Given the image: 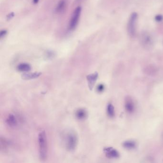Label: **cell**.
Instances as JSON below:
<instances>
[{"mask_svg": "<svg viewBox=\"0 0 163 163\" xmlns=\"http://www.w3.org/2000/svg\"><path fill=\"white\" fill-rule=\"evenodd\" d=\"M125 109L129 113H132L134 110V105L132 99L129 97L125 99Z\"/></svg>", "mask_w": 163, "mask_h": 163, "instance_id": "cell-10", "label": "cell"}, {"mask_svg": "<svg viewBox=\"0 0 163 163\" xmlns=\"http://www.w3.org/2000/svg\"><path fill=\"white\" fill-rule=\"evenodd\" d=\"M81 8L80 7H77L76 8L72 16L71 17L69 24V29L70 30H73L77 25V23L80 18V15L81 14Z\"/></svg>", "mask_w": 163, "mask_h": 163, "instance_id": "cell-5", "label": "cell"}, {"mask_svg": "<svg viewBox=\"0 0 163 163\" xmlns=\"http://www.w3.org/2000/svg\"><path fill=\"white\" fill-rule=\"evenodd\" d=\"M38 1H39V0H33L34 3L35 4H37Z\"/></svg>", "mask_w": 163, "mask_h": 163, "instance_id": "cell-21", "label": "cell"}, {"mask_svg": "<svg viewBox=\"0 0 163 163\" xmlns=\"http://www.w3.org/2000/svg\"><path fill=\"white\" fill-rule=\"evenodd\" d=\"M163 20V16L162 15H156L155 17V20L158 22L162 21Z\"/></svg>", "mask_w": 163, "mask_h": 163, "instance_id": "cell-18", "label": "cell"}, {"mask_svg": "<svg viewBox=\"0 0 163 163\" xmlns=\"http://www.w3.org/2000/svg\"><path fill=\"white\" fill-rule=\"evenodd\" d=\"M104 88H105V87H104V85L102 84H100L98 86H97V91L98 92H102L104 91Z\"/></svg>", "mask_w": 163, "mask_h": 163, "instance_id": "cell-17", "label": "cell"}, {"mask_svg": "<svg viewBox=\"0 0 163 163\" xmlns=\"http://www.w3.org/2000/svg\"><path fill=\"white\" fill-rule=\"evenodd\" d=\"M40 72L25 73L22 75V78L24 80H30L37 79L41 75Z\"/></svg>", "mask_w": 163, "mask_h": 163, "instance_id": "cell-11", "label": "cell"}, {"mask_svg": "<svg viewBox=\"0 0 163 163\" xmlns=\"http://www.w3.org/2000/svg\"><path fill=\"white\" fill-rule=\"evenodd\" d=\"M17 69L20 72H28L31 69L30 65L26 63H23L19 64L17 67Z\"/></svg>", "mask_w": 163, "mask_h": 163, "instance_id": "cell-12", "label": "cell"}, {"mask_svg": "<svg viewBox=\"0 0 163 163\" xmlns=\"http://www.w3.org/2000/svg\"><path fill=\"white\" fill-rule=\"evenodd\" d=\"M14 15H14V12L10 13V14H9L7 16V19L8 20H11V19H12L14 17Z\"/></svg>", "mask_w": 163, "mask_h": 163, "instance_id": "cell-19", "label": "cell"}, {"mask_svg": "<svg viewBox=\"0 0 163 163\" xmlns=\"http://www.w3.org/2000/svg\"><path fill=\"white\" fill-rule=\"evenodd\" d=\"M6 123L9 127L12 128H15L18 125V119L15 114H10L6 118Z\"/></svg>", "mask_w": 163, "mask_h": 163, "instance_id": "cell-6", "label": "cell"}, {"mask_svg": "<svg viewBox=\"0 0 163 163\" xmlns=\"http://www.w3.org/2000/svg\"><path fill=\"white\" fill-rule=\"evenodd\" d=\"M10 143L5 138H1V150L5 151L10 146Z\"/></svg>", "mask_w": 163, "mask_h": 163, "instance_id": "cell-13", "label": "cell"}, {"mask_svg": "<svg viewBox=\"0 0 163 163\" xmlns=\"http://www.w3.org/2000/svg\"><path fill=\"white\" fill-rule=\"evenodd\" d=\"M38 142L40 159L42 161H45L48 158V143L47 135L44 131H42L39 134Z\"/></svg>", "mask_w": 163, "mask_h": 163, "instance_id": "cell-1", "label": "cell"}, {"mask_svg": "<svg viewBox=\"0 0 163 163\" xmlns=\"http://www.w3.org/2000/svg\"><path fill=\"white\" fill-rule=\"evenodd\" d=\"M98 76L99 74L98 72H95L93 73L87 75L86 77L88 83V88L91 91H92L93 90L95 84L97 81V79L98 78Z\"/></svg>", "mask_w": 163, "mask_h": 163, "instance_id": "cell-7", "label": "cell"}, {"mask_svg": "<svg viewBox=\"0 0 163 163\" xmlns=\"http://www.w3.org/2000/svg\"><path fill=\"white\" fill-rule=\"evenodd\" d=\"M138 15L136 12H132L129 18L127 24L128 33L131 37H135L136 31V23L137 21Z\"/></svg>", "mask_w": 163, "mask_h": 163, "instance_id": "cell-3", "label": "cell"}, {"mask_svg": "<svg viewBox=\"0 0 163 163\" xmlns=\"http://www.w3.org/2000/svg\"><path fill=\"white\" fill-rule=\"evenodd\" d=\"M6 34H7V31L6 30H2L1 32V33H0V37L2 38L6 35Z\"/></svg>", "mask_w": 163, "mask_h": 163, "instance_id": "cell-20", "label": "cell"}, {"mask_svg": "<svg viewBox=\"0 0 163 163\" xmlns=\"http://www.w3.org/2000/svg\"><path fill=\"white\" fill-rule=\"evenodd\" d=\"M141 44L146 49H150L153 45V39L148 32H143L140 37Z\"/></svg>", "mask_w": 163, "mask_h": 163, "instance_id": "cell-4", "label": "cell"}, {"mask_svg": "<svg viewBox=\"0 0 163 163\" xmlns=\"http://www.w3.org/2000/svg\"><path fill=\"white\" fill-rule=\"evenodd\" d=\"M66 5V1L65 0H61L58 4L56 7V11L57 12H61L64 9Z\"/></svg>", "mask_w": 163, "mask_h": 163, "instance_id": "cell-16", "label": "cell"}, {"mask_svg": "<svg viewBox=\"0 0 163 163\" xmlns=\"http://www.w3.org/2000/svg\"><path fill=\"white\" fill-rule=\"evenodd\" d=\"M107 112L108 116L110 117H113L115 115V110L113 104L109 103L107 107Z\"/></svg>", "mask_w": 163, "mask_h": 163, "instance_id": "cell-15", "label": "cell"}, {"mask_svg": "<svg viewBox=\"0 0 163 163\" xmlns=\"http://www.w3.org/2000/svg\"><path fill=\"white\" fill-rule=\"evenodd\" d=\"M106 157L109 158H116L119 156V153L113 147H107L103 149Z\"/></svg>", "mask_w": 163, "mask_h": 163, "instance_id": "cell-8", "label": "cell"}, {"mask_svg": "<svg viewBox=\"0 0 163 163\" xmlns=\"http://www.w3.org/2000/svg\"><path fill=\"white\" fill-rule=\"evenodd\" d=\"M75 115H76V118L79 120L83 121L87 119L88 114V112L86 110L81 108V109L77 110L76 111Z\"/></svg>", "mask_w": 163, "mask_h": 163, "instance_id": "cell-9", "label": "cell"}, {"mask_svg": "<svg viewBox=\"0 0 163 163\" xmlns=\"http://www.w3.org/2000/svg\"><path fill=\"white\" fill-rule=\"evenodd\" d=\"M123 146L127 149H133L136 147V143L134 141H126L123 143Z\"/></svg>", "mask_w": 163, "mask_h": 163, "instance_id": "cell-14", "label": "cell"}, {"mask_svg": "<svg viewBox=\"0 0 163 163\" xmlns=\"http://www.w3.org/2000/svg\"><path fill=\"white\" fill-rule=\"evenodd\" d=\"M63 140L65 147L69 151H73L76 149L78 143V137L76 132L69 131L63 135Z\"/></svg>", "mask_w": 163, "mask_h": 163, "instance_id": "cell-2", "label": "cell"}, {"mask_svg": "<svg viewBox=\"0 0 163 163\" xmlns=\"http://www.w3.org/2000/svg\"><path fill=\"white\" fill-rule=\"evenodd\" d=\"M162 137H163V135H162Z\"/></svg>", "mask_w": 163, "mask_h": 163, "instance_id": "cell-22", "label": "cell"}]
</instances>
